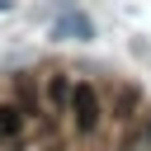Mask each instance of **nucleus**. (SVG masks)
Masks as SVG:
<instances>
[{
  "label": "nucleus",
  "instance_id": "obj_1",
  "mask_svg": "<svg viewBox=\"0 0 151 151\" xmlns=\"http://www.w3.org/2000/svg\"><path fill=\"white\" fill-rule=\"evenodd\" d=\"M71 113H76V127L80 132H94L99 127V94H94V85H76L71 90Z\"/></svg>",
  "mask_w": 151,
  "mask_h": 151
},
{
  "label": "nucleus",
  "instance_id": "obj_2",
  "mask_svg": "<svg viewBox=\"0 0 151 151\" xmlns=\"http://www.w3.org/2000/svg\"><path fill=\"white\" fill-rule=\"evenodd\" d=\"M52 38H61V42H90V38H94V24H90L80 9H66V14L52 19Z\"/></svg>",
  "mask_w": 151,
  "mask_h": 151
},
{
  "label": "nucleus",
  "instance_id": "obj_3",
  "mask_svg": "<svg viewBox=\"0 0 151 151\" xmlns=\"http://www.w3.org/2000/svg\"><path fill=\"white\" fill-rule=\"evenodd\" d=\"M19 127H24L19 104H5V109H0V137H19Z\"/></svg>",
  "mask_w": 151,
  "mask_h": 151
},
{
  "label": "nucleus",
  "instance_id": "obj_4",
  "mask_svg": "<svg viewBox=\"0 0 151 151\" xmlns=\"http://www.w3.org/2000/svg\"><path fill=\"white\" fill-rule=\"evenodd\" d=\"M146 146H151V118H146V123L127 137V146H123V151H146Z\"/></svg>",
  "mask_w": 151,
  "mask_h": 151
},
{
  "label": "nucleus",
  "instance_id": "obj_5",
  "mask_svg": "<svg viewBox=\"0 0 151 151\" xmlns=\"http://www.w3.org/2000/svg\"><path fill=\"white\" fill-rule=\"evenodd\" d=\"M47 99H52V104L71 99V85H66V76H52V80H47Z\"/></svg>",
  "mask_w": 151,
  "mask_h": 151
},
{
  "label": "nucleus",
  "instance_id": "obj_6",
  "mask_svg": "<svg viewBox=\"0 0 151 151\" xmlns=\"http://www.w3.org/2000/svg\"><path fill=\"white\" fill-rule=\"evenodd\" d=\"M132 109H137V90H123L118 94V118H132Z\"/></svg>",
  "mask_w": 151,
  "mask_h": 151
}]
</instances>
